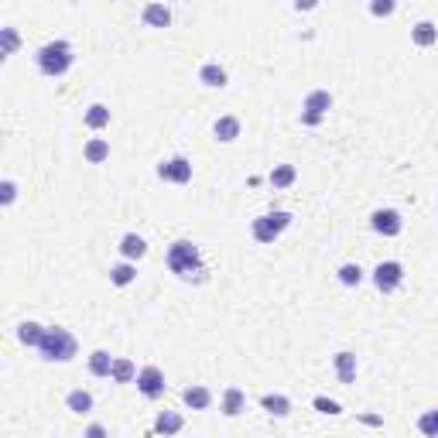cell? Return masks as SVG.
Masks as SVG:
<instances>
[{
  "mask_svg": "<svg viewBox=\"0 0 438 438\" xmlns=\"http://www.w3.org/2000/svg\"><path fill=\"white\" fill-rule=\"evenodd\" d=\"M165 264H168V271H172L175 278H181V281L202 284L209 278L202 250H199L192 240H175V243L168 247V254H165Z\"/></svg>",
  "mask_w": 438,
  "mask_h": 438,
  "instance_id": "obj_1",
  "label": "cell"
},
{
  "mask_svg": "<svg viewBox=\"0 0 438 438\" xmlns=\"http://www.w3.org/2000/svg\"><path fill=\"white\" fill-rule=\"evenodd\" d=\"M38 353H41V360H49V363H69V360H76L79 342H76V335L69 333V329H62V326H49V329H45V339H41V346H38Z\"/></svg>",
  "mask_w": 438,
  "mask_h": 438,
  "instance_id": "obj_2",
  "label": "cell"
},
{
  "mask_svg": "<svg viewBox=\"0 0 438 438\" xmlns=\"http://www.w3.org/2000/svg\"><path fill=\"white\" fill-rule=\"evenodd\" d=\"M34 62H38V72H41V76L58 79V76H65V72L72 69L76 55H72V45H69V41H49V45L38 49Z\"/></svg>",
  "mask_w": 438,
  "mask_h": 438,
  "instance_id": "obj_3",
  "label": "cell"
},
{
  "mask_svg": "<svg viewBox=\"0 0 438 438\" xmlns=\"http://www.w3.org/2000/svg\"><path fill=\"white\" fill-rule=\"evenodd\" d=\"M291 219H295V216H291V212H284V209H278V212H267V216H257V219H254V226H250V230H254V240H257V243H274V240H278V236L291 226Z\"/></svg>",
  "mask_w": 438,
  "mask_h": 438,
  "instance_id": "obj_4",
  "label": "cell"
},
{
  "mask_svg": "<svg viewBox=\"0 0 438 438\" xmlns=\"http://www.w3.org/2000/svg\"><path fill=\"white\" fill-rule=\"evenodd\" d=\"M404 281V264H397V260H384V264H377L373 267V284H377V291H397Z\"/></svg>",
  "mask_w": 438,
  "mask_h": 438,
  "instance_id": "obj_5",
  "label": "cell"
},
{
  "mask_svg": "<svg viewBox=\"0 0 438 438\" xmlns=\"http://www.w3.org/2000/svg\"><path fill=\"white\" fill-rule=\"evenodd\" d=\"M157 179L172 181V185H188L192 181V161L188 157H168L157 165Z\"/></svg>",
  "mask_w": 438,
  "mask_h": 438,
  "instance_id": "obj_6",
  "label": "cell"
},
{
  "mask_svg": "<svg viewBox=\"0 0 438 438\" xmlns=\"http://www.w3.org/2000/svg\"><path fill=\"white\" fill-rule=\"evenodd\" d=\"M165 373L157 370V366H144L141 373H137V390L148 397V401H157V397H165Z\"/></svg>",
  "mask_w": 438,
  "mask_h": 438,
  "instance_id": "obj_7",
  "label": "cell"
},
{
  "mask_svg": "<svg viewBox=\"0 0 438 438\" xmlns=\"http://www.w3.org/2000/svg\"><path fill=\"white\" fill-rule=\"evenodd\" d=\"M370 226L380 233V236H397V233L404 230V219H401V212H397V209H373Z\"/></svg>",
  "mask_w": 438,
  "mask_h": 438,
  "instance_id": "obj_8",
  "label": "cell"
},
{
  "mask_svg": "<svg viewBox=\"0 0 438 438\" xmlns=\"http://www.w3.org/2000/svg\"><path fill=\"white\" fill-rule=\"evenodd\" d=\"M117 250H120V257H124V260L137 264V260L148 254V240H144V236H137V233H124V236H120V247H117Z\"/></svg>",
  "mask_w": 438,
  "mask_h": 438,
  "instance_id": "obj_9",
  "label": "cell"
},
{
  "mask_svg": "<svg viewBox=\"0 0 438 438\" xmlns=\"http://www.w3.org/2000/svg\"><path fill=\"white\" fill-rule=\"evenodd\" d=\"M333 366H335V377H339V384H353V380H356V353H349V349L335 353Z\"/></svg>",
  "mask_w": 438,
  "mask_h": 438,
  "instance_id": "obj_10",
  "label": "cell"
},
{
  "mask_svg": "<svg viewBox=\"0 0 438 438\" xmlns=\"http://www.w3.org/2000/svg\"><path fill=\"white\" fill-rule=\"evenodd\" d=\"M199 82H202L206 89H223V86L230 82V72H226L219 62H206V65L199 69Z\"/></svg>",
  "mask_w": 438,
  "mask_h": 438,
  "instance_id": "obj_11",
  "label": "cell"
},
{
  "mask_svg": "<svg viewBox=\"0 0 438 438\" xmlns=\"http://www.w3.org/2000/svg\"><path fill=\"white\" fill-rule=\"evenodd\" d=\"M329 110H333V93H329V89H311L309 96H305V110H302V113H315V117L326 120Z\"/></svg>",
  "mask_w": 438,
  "mask_h": 438,
  "instance_id": "obj_12",
  "label": "cell"
},
{
  "mask_svg": "<svg viewBox=\"0 0 438 438\" xmlns=\"http://www.w3.org/2000/svg\"><path fill=\"white\" fill-rule=\"evenodd\" d=\"M181 401L192 408V411H206L209 404H212V390L202 384H192V387H185L181 390Z\"/></svg>",
  "mask_w": 438,
  "mask_h": 438,
  "instance_id": "obj_13",
  "label": "cell"
},
{
  "mask_svg": "<svg viewBox=\"0 0 438 438\" xmlns=\"http://www.w3.org/2000/svg\"><path fill=\"white\" fill-rule=\"evenodd\" d=\"M181 428H185V418H181L179 411H161L155 418V432H157V435H165V438L179 435Z\"/></svg>",
  "mask_w": 438,
  "mask_h": 438,
  "instance_id": "obj_14",
  "label": "cell"
},
{
  "mask_svg": "<svg viewBox=\"0 0 438 438\" xmlns=\"http://www.w3.org/2000/svg\"><path fill=\"white\" fill-rule=\"evenodd\" d=\"M141 18H144L148 27H168L172 25V7H165V4H144Z\"/></svg>",
  "mask_w": 438,
  "mask_h": 438,
  "instance_id": "obj_15",
  "label": "cell"
},
{
  "mask_svg": "<svg viewBox=\"0 0 438 438\" xmlns=\"http://www.w3.org/2000/svg\"><path fill=\"white\" fill-rule=\"evenodd\" d=\"M247 411V394L240 387H226L223 390V414L226 418H236V414Z\"/></svg>",
  "mask_w": 438,
  "mask_h": 438,
  "instance_id": "obj_16",
  "label": "cell"
},
{
  "mask_svg": "<svg viewBox=\"0 0 438 438\" xmlns=\"http://www.w3.org/2000/svg\"><path fill=\"white\" fill-rule=\"evenodd\" d=\"M260 408L267 414H274V418H288L291 414V397H284V394H264Z\"/></svg>",
  "mask_w": 438,
  "mask_h": 438,
  "instance_id": "obj_17",
  "label": "cell"
},
{
  "mask_svg": "<svg viewBox=\"0 0 438 438\" xmlns=\"http://www.w3.org/2000/svg\"><path fill=\"white\" fill-rule=\"evenodd\" d=\"M411 41L418 49H432L438 41V27L432 25V21H418V25L411 27Z\"/></svg>",
  "mask_w": 438,
  "mask_h": 438,
  "instance_id": "obj_18",
  "label": "cell"
},
{
  "mask_svg": "<svg viewBox=\"0 0 438 438\" xmlns=\"http://www.w3.org/2000/svg\"><path fill=\"white\" fill-rule=\"evenodd\" d=\"M212 134H216V141L233 144V141L240 137V120H236V117H219V120L212 124Z\"/></svg>",
  "mask_w": 438,
  "mask_h": 438,
  "instance_id": "obj_19",
  "label": "cell"
},
{
  "mask_svg": "<svg viewBox=\"0 0 438 438\" xmlns=\"http://www.w3.org/2000/svg\"><path fill=\"white\" fill-rule=\"evenodd\" d=\"M82 157H86L89 165H103L106 157H110V141H103V137H93V141H86Z\"/></svg>",
  "mask_w": 438,
  "mask_h": 438,
  "instance_id": "obj_20",
  "label": "cell"
},
{
  "mask_svg": "<svg viewBox=\"0 0 438 438\" xmlns=\"http://www.w3.org/2000/svg\"><path fill=\"white\" fill-rule=\"evenodd\" d=\"M137 281V264H130V260H120L117 267H110V284H117V288H127V284Z\"/></svg>",
  "mask_w": 438,
  "mask_h": 438,
  "instance_id": "obj_21",
  "label": "cell"
},
{
  "mask_svg": "<svg viewBox=\"0 0 438 438\" xmlns=\"http://www.w3.org/2000/svg\"><path fill=\"white\" fill-rule=\"evenodd\" d=\"M113 360H117V356H110L106 349H93V353H89V373H93V377H110V373H113Z\"/></svg>",
  "mask_w": 438,
  "mask_h": 438,
  "instance_id": "obj_22",
  "label": "cell"
},
{
  "mask_svg": "<svg viewBox=\"0 0 438 438\" xmlns=\"http://www.w3.org/2000/svg\"><path fill=\"white\" fill-rule=\"evenodd\" d=\"M137 373H141V370L134 366V360H127V356H117V360H113V373H110V377H113L117 384H134V380H137Z\"/></svg>",
  "mask_w": 438,
  "mask_h": 438,
  "instance_id": "obj_23",
  "label": "cell"
},
{
  "mask_svg": "<svg viewBox=\"0 0 438 438\" xmlns=\"http://www.w3.org/2000/svg\"><path fill=\"white\" fill-rule=\"evenodd\" d=\"M18 339L31 346V349H38L41 346V339H45V326H38V322H21L18 326Z\"/></svg>",
  "mask_w": 438,
  "mask_h": 438,
  "instance_id": "obj_24",
  "label": "cell"
},
{
  "mask_svg": "<svg viewBox=\"0 0 438 438\" xmlns=\"http://www.w3.org/2000/svg\"><path fill=\"white\" fill-rule=\"evenodd\" d=\"M65 408H69L72 414H89L93 411V394H89V390H69Z\"/></svg>",
  "mask_w": 438,
  "mask_h": 438,
  "instance_id": "obj_25",
  "label": "cell"
},
{
  "mask_svg": "<svg viewBox=\"0 0 438 438\" xmlns=\"http://www.w3.org/2000/svg\"><path fill=\"white\" fill-rule=\"evenodd\" d=\"M86 127L89 130H103L110 127V106L106 103H93L86 110Z\"/></svg>",
  "mask_w": 438,
  "mask_h": 438,
  "instance_id": "obj_26",
  "label": "cell"
},
{
  "mask_svg": "<svg viewBox=\"0 0 438 438\" xmlns=\"http://www.w3.org/2000/svg\"><path fill=\"white\" fill-rule=\"evenodd\" d=\"M295 179H298V168H295V165H278V168L271 172V185H274V188H291Z\"/></svg>",
  "mask_w": 438,
  "mask_h": 438,
  "instance_id": "obj_27",
  "label": "cell"
},
{
  "mask_svg": "<svg viewBox=\"0 0 438 438\" xmlns=\"http://www.w3.org/2000/svg\"><path fill=\"white\" fill-rule=\"evenodd\" d=\"M335 278H339V284H342V288H360L363 267H360V264H342V267L335 271Z\"/></svg>",
  "mask_w": 438,
  "mask_h": 438,
  "instance_id": "obj_28",
  "label": "cell"
},
{
  "mask_svg": "<svg viewBox=\"0 0 438 438\" xmlns=\"http://www.w3.org/2000/svg\"><path fill=\"white\" fill-rule=\"evenodd\" d=\"M21 45V34L14 27H0V58H11Z\"/></svg>",
  "mask_w": 438,
  "mask_h": 438,
  "instance_id": "obj_29",
  "label": "cell"
},
{
  "mask_svg": "<svg viewBox=\"0 0 438 438\" xmlns=\"http://www.w3.org/2000/svg\"><path fill=\"white\" fill-rule=\"evenodd\" d=\"M418 432L425 438H438V408H432V411H425L418 418Z\"/></svg>",
  "mask_w": 438,
  "mask_h": 438,
  "instance_id": "obj_30",
  "label": "cell"
},
{
  "mask_svg": "<svg viewBox=\"0 0 438 438\" xmlns=\"http://www.w3.org/2000/svg\"><path fill=\"white\" fill-rule=\"evenodd\" d=\"M394 11H397L394 0H373V4H370V14H373V18H390Z\"/></svg>",
  "mask_w": 438,
  "mask_h": 438,
  "instance_id": "obj_31",
  "label": "cell"
},
{
  "mask_svg": "<svg viewBox=\"0 0 438 438\" xmlns=\"http://www.w3.org/2000/svg\"><path fill=\"white\" fill-rule=\"evenodd\" d=\"M14 199H18V185L11 179H4L0 181V206H11Z\"/></svg>",
  "mask_w": 438,
  "mask_h": 438,
  "instance_id": "obj_32",
  "label": "cell"
},
{
  "mask_svg": "<svg viewBox=\"0 0 438 438\" xmlns=\"http://www.w3.org/2000/svg\"><path fill=\"white\" fill-rule=\"evenodd\" d=\"M311 404H315L322 414H342V404H339V401H329V397H315Z\"/></svg>",
  "mask_w": 438,
  "mask_h": 438,
  "instance_id": "obj_33",
  "label": "cell"
},
{
  "mask_svg": "<svg viewBox=\"0 0 438 438\" xmlns=\"http://www.w3.org/2000/svg\"><path fill=\"white\" fill-rule=\"evenodd\" d=\"M82 438H110V432H106V428L100 425V421H93V425L86 428V435H82Z\"/></svg>",
  "mask_w": 438,
  "mask_h": 438,
  "instance_id": "obj_34",
  "label": "cell"
},
{
  "mask_svg": "<svg viewBox=\"0 0 438 438\" xmlns=\"http://www.w3.org/2000/svg\"><path fill=\"white\" fill-rule=\"evenodd\" d=\"M302 124H305V127H318L322 117H315V113H302Z\"/></svg>",
  "mask_w": 438,
  "mask_h": 438,
  "instance_id": "obj_35",
  "label": "cell"
}]
</instances>
